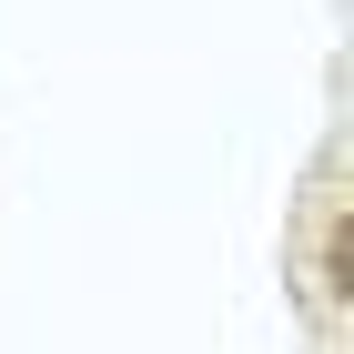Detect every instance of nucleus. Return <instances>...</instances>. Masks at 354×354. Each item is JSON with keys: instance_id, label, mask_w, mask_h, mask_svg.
Returning a JSON list of instances; mask_svg holds the SVG:
<instances>
[]
</instances>
